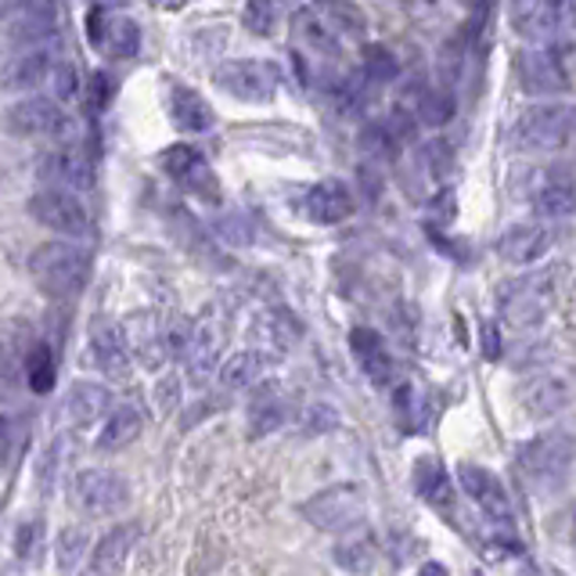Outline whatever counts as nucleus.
Here are the masks:
<instances>
[{
  "label": "nucleus",
  "mask_w": 576,
  "mask_h": 576,
  "mask_svg": "<svg viewBox=\"0 0 576 576\" xmlns=\"http://www.w3.org/2000/svg\"><path fill=\"white\" fill-rule=\"evenodd\" d=\"M576 457V440L569 432H544L519 451V473L536 494L558 490L566 483Z\"/></svg>",
  "instance_id": "f03ea898"
},
{
  "label": "nucleus",
  "mask_w": 576,
  "mask_h": 576,
  "mask_svg": "<svg viewBox=\"0 0 576 576\" xmlns=\"http://www.w3.org/2000/svg\"><path fill=\"white\" fill-rule=\"evenodd\" d=\"M278 84H281V73L274 62H259V58H234L224 62L217 69V87L224 95L248 101V104H264L278 95Z\"/></svg>",
  "instance_id": "6e6552de"
},
{
  "label": "nucleus",
  "mask_w": 576,
  "mask_h": 576,
  "mask_svg": "<svg viewBox=\"0 0 576 576\" xmlns=\"http://www.w3.org/2000/svg\"><path fill=\"white\" fill-rule=\"evenodd\" d=\"M155 8H166V11H177V8H185L188 0H152Z\"/></svg>",
  "instance_id": "3c124183"
},
{
  "label": "nucleus",
  "mask_w": 576,
  "mask_h": 576,
  "mask_svg": "<svg viewBox=\"0 0 576 576\" xmlns=\"http://www.w3.org/2000/svg\"><path fill=\"white\" fill-rule=\"evenodd\" d=\"M519 84L530 95H562L569 87L566 65L552 47H530L519 55Z\"/></svg>",
  "instance_id": "f3484780"
},
{
  "label": "nucleus",
  "mask_w": 576,
  "mask_h": 576,
  "mask_svg": "<svg viewBox=\"0 0 576 576\" xmlns=\"http://www.w3.org/2000/svg\"><path fill=\"white\" fill-rule=\"evenodd\" d=\"M361 58H364V76H368V80H375V84H392L400 76L397 55H392V51L383 47V44H368Z\"/></svg>",
  "instance_id": "e433bc0d"
},
{
  "label": "nucleus",
  "mask_w": 576,
  "mask_h": 576,
  "mask_svg": "<svg viewBox=\"0 0 576 576\" xmlns=\"http://www.w3.org/2000/svg\"><path fill=\"white\" fill-rule=\"evenodd\" d=\"M130 0H98V8H123Z\"/></svg>",
  "instance_id": "864d4df0"
},
{
  "label": "nucleus",
  "mask_w": 576,
  "mask_h": 576,
  "mask_svg": "<svg viewBox=\"0 0 576 576\" xmlns=\"http://www.w3.org/2000/svg\"><path fill=\"white\" fill-rule=\"evenodd\" d=\"M44 541V522L41 519H30L19 527V536H15V552L19 558H36V547Z\"/></svg>",
  "instance_id": "49530a36"
},
{
  "label": "nucleus",
  "mask_w": 576,
  "mask_h": 576,
  "mask_svg": "<svg viewBox=\"0 0 576 576\" xmlns=\"http://www.w3.org/2000/svg\"><path fill=\"white\" fill-rule=\"evenodd\" d=\"M512 25L530 41L552 44L576 33V0H512Z\"/></svg>",
  "instance_id": "423d86ee"
},
{
  "label": "nucleus",
  "mask_w": 576,
  "mask_h": 576,
  "mask_svg": "<svg viewBox=\"0 0 576 576\" xmlns=\"http://www.w3.org/2000/svg\"><path fill=\"white\" fill-rule=\"evenodd\" d=\"M112 408V392L98 386V383H76L69 392H65V422L73 429H87L95 425L101 414H109Z\"/></svg>",
  "instance_id": "b1692460"
},
{
  "label": "nucleus",
  "mask_w": 576,
  "mask_h": 576,
  "mask_svg": "<svg viewBox=\"0 0 576 576\" xmlns=\"http://www.w3.org/2000/svg\"><path fill=\"white\" fill-rule=\"evenodd\" d=\"M141 429H144L141 408H134V403H120V408L109 414V422H104L98 447L101 451H123L126 443H134L141 436Z\"/></svg>",
  "instance_id": "2f4dec72"
},
{
  "label": "nucleus",
  "mask_w": 576,
  "mask_h": 576,
  "mask_svg": "<svg viewBox=\"0 0 576 576\" xmlns=\"http://www.w3.org/2000/svg\"><path fill=\"white\" fill-rule=\"evenodd\" d=\"M19 440H22V418L15 411L0 408V462H11Z\"/></svg>",
  "instance_id": "a18cd8bd"
},
{
  "label": "nucleus",
  "mask_w": 576,
  "mask_h": 576,
  "mask_svg": "<svg viewBox=\"0 0 576 576\" xmlns=\"http://www.w3.org/2000/svg\"><path fill=\"white\" fill-rule=\"evenodd\" d=\"M303 209H307V217L313 220V224L335 228L353 213V195H350V188L343 185V180H321V185H313L307 191Z\"/></svg>",
  "instance_id": "aec40b11"
},
{
  "label": "nucleus",
  "mask_w": 576,
  "mask_h": 576,
  "mask_svg": "<svg viewBox=\"0 0 576 576\" xmlns=\"http://www.w3.org/2000/svg\"><path fill=\"white\" fill-rule=\"evenodd\" d=\"M552 307V274H530L512 285H505L501 292V318L512 329H536L547 318Z\"/></svg>",
  "instance_id": "9d476101"
},
{
  "label": "nucleus",
  "mask_w": 576,
  "mask_h": 576,
  "mask_svg": "<svg viewBox=\"0 0 576 576\" xmlns=\"http://www.w3.org/2000/svg\"><path fill=\"white\" fill-rule=\"evenodd\" d=\"M576 400V372L573 368H547L527 378V386L519 389V403L530 418H552L566 411Z\"/></svg>",
  "instance_id": "f8f14e48"
},
{
  "label": "nucleus",
  "mask_w": 576,
  "mask_h": 576,
  "mask_svg": "<svg viewBox=\"0 0 576 576\" xmlns=\"http://www.w3.org/2000/svg\"><path fill=\"white\" fill-rule=\"evenodd\" d=\"M414 490L425 497L432 508H443L451 512V501H454V487H451V476L436 457H418L414 465Z\"/></svg>",
  "instance_id": "c85d7f7f"
},
{
  "label": "nucleus",
  "mask_w": 576,
  "mask_h": 576,
  "mask_svg": "<svg viewBox=\"0 0 576 576\" xmlns=\"http://www.w3.org/2000/svg\"><path fill=\"white\" fill-rule=\"evenodd\" d=\"M4 123L15 137H73L76 123L65 115L58 98H19L15 104H8Z\"/></svg>",
  "instance_id": "0eeeda50"
},
{
  "label": "nucleus",
  "mask_w": 576,
  "mask_h": 576,
  "mask_svg": "<svg viewBox=\"0 0 576 576\" xmlns=\"http://www.w3.org/2000/svg\"><path fill=\"white\" fill-rule=\"evenodd\" d=\"M30 274L47 296L65 299V296H76L87 285L90 256H87V248H80L69 239L65 242H44L30 256Z\"/></svg>",
  "instance_id": "f257e3e1"
},
{
  "label": "nucleus",
  "mask_w": 576,
  "mask_h": 576,
  "mask_svg": "<svg viewBox=\"0 0 576 576\" xmlns=\"http://www.w3.org/2000/svg\"><path fill=\"white\" fill-rule=\"evenodd\" d=\"M163 166L166 174L180 180L188 191L202 195V199H217V177L213 169L206 166V159L195 148H188V144H174L166 155H163Z\"/></svg>",
  "instance_id": "6ab92c4d"
},
{
  "label": "nucleus",
  "mask_w": 576,
  "mask_h": 576,
  "mask_svg": "<svg viewBox=\"0 0 576 576\" xmlns=\"http://www.w3.org/2000/svg\"><path fill=\"white\" fill-rule=\"evenodd\" d=\"M87 36H90V44L101 47L104 55H112V58H134L137 47H141V30H137V22L126 19V15H115L112 8L90 11V19H87Z\"/></svg>",
  "instance_id": "4468645a"
},
{
  "label": "nucleus",
  "mask_w": 576,
  "mask_h": 576,
  "mask_svg": "<svg viewBox=\"0 0 576 576\" xmlns=\"http://www.w3.org/2000/svg\"><path fill=\"white\" fill-rule=\"evenodd\" d=\"M476 576H479V573H476Z\"/></svg>",
  "instance_id": "5fc2aeb1"
},
{
  "label": "nucleus",
  "mask_w": 576,
  "mask_h": 576,
  "mask_svg": "<svg viewBox=\"0 0 576 576\" xmlns=\"http://www.w3.org/2000/svg\"><path fill=\"white\" fill-rule=\"evenodd\" d=\"M267 372V353L259 350H239L220 364V386L224 389H248L256 386Z\"/></svg>",
  "instance_id": "7c9ffc66"
},
{
  "label": "nucleus",
  "mask_w": 576,
  "mask_h": 576,
  "mask_svg": "<svg viewBox=\"0 0 576 576\" xmlns=\"http://www.w3.org/2000/svg\"><path fill=\"white\" fill-rule=\"evenodd\" d=\"M418 576H447V569H443L440 562H425V566L418 569Z\"/></svg>",
  "instance_id": "8fccbe9b"
},
{
  "label": "nucleus",
  "mask_w": 576,
  "mask_h": 576,
  "mask_svg": "<svg viewBox=\"0 0 576 576\" xmlns=\"http://www.w3.org/2000/svg\"><path fill=\"white\" fill-rule=\"evenodd\" d=\"M55 41H58V8L51 0H33V4L11 8L0 19V51L44 47Z\"/></svg>",
  "instance_id": "20e7f679"
},
{
  "label": "nucleus",
  "mask_w": 576,
  "mask_h": 576,
  "mask_svg": "<svg viewBox=\"0 0 576 576\" xmlns=\"http://www.w3.org/2000/svg\"><path fill=\"white\" fill-rule=\"evenodd\" d=\"M130 339V353L144 364V368H159V364L169 357V346H166V332L159 329V321L152 313L137 318L130 329H123Z\"/></svg>",
  "instance_id": "a878e982"
},
{
  "label": "nucleus",
  "mask_w": 576,
  "mask_h": 576,
  "mask_svg": "<svg viewBox=\"0 0 576 576\" xmlns=\"http://www.w3.org/2000/svg\"><path fill=\"white\" fill-rule=\"evenodd\" d=\"M25 383L33 392H51L55 386V353L47 343H33L30 357H25Z\"/></svg>",
  "instance_id": "c9c22d12"
},
{
  "label": "nucleus",
  "mask_w": 576,
  "mask_h": 576,
  "mask_svg": "<svg viewBox=\"0 0 576 576\" xmlns=\"http://www.w3.org/2000/svg\"><path fill=\"white\" fill-rule=\"evenodd\" d=\"M321 15L332 22V30H343L350 36L364 33V15L346 0H321Z\"/></svg>",
  "instance_id": "79ce46f5"
},
{
  "label": "nucleus",
  "mask_w": 576,
  "mask_h": 576,
  "mask_svg": "<svg viewBox=\"0 0 576 576\" xmlns=\"http://www.w3.org/2000/svg\"><path fill=\"white\" fill-rule=\"evenodd\" d=\"M516 141L533 152H555L562 144L576 141V104L566 101L533 104V109L519 115Z\"/></svg>",
  "instance_id": "7ed1b4c3"
},
{
  "label": "nucleus",
  "mask_w": 576,
  "mask_h": 576,
  "mask_svg": "<svg viewBox=\"0 0 576 576\" xmlns=\"http://www.w3.org/2000/svg\"><path fill=\"white\" fill-rule=\"evenodd\" d=\"M457 479H462L465 494L473 497V501L494 522H505V527H512V519H516L512 501H508V494H505L501 483H497L494 473H487V468L476 465V462H462V465H457Z\"/></svg>",
  "instance_id": "dca6fc26"
},
{
  "label": "nucleus",
  "mask_w": 576,
  "mask_h": 576,
  "mask_svg": "<svg viewBox=\"0 0 576 576\" xmlns=\"http://www.w3.org/2000/svg\"><path fill=\"white\" fill-rule=\"evenodd\" d=\"M292 36L299 41V47H307L310 55L318 58H339V36L332 30V22L321 15V11L299 8L292 19Z\"/></svg>",
  "instance_id": "393cba45"
},
{
  "label": "nucleus",
  "mask_w": 576,
  "mask_h": 576,
  "mask_svg": "<svg viewBox=\"0 0 576 576\" xmlns=\"http://www.w3.org/2000/svg\"><path fill=\"white\" fill-rule=\"evenodd\" d=\"M288 418V403L281 397L278 386H264L256 389V397L248 400V436H267V432H278Z\"/></svg>",
  "instance_id": "cd10ccee"
},
{
  "label": "nucleus",
  "mask_w": 576,
  "mask_h": 576,
  "mask_svg": "<svg viewBox=\"0 0 576 576\" xmlns=\"http://www.w3.org/2000/svg\"><path fill=\"white\" fill-rule=\"evenodd\" d=\"M299 512H303V519H310L313 527L324 530V533H343V530L361 527L368 505H364L361 487H353V483H339V487L313 494Z\"/></svg>",
  "instance_id": "39448f33"
},
{
  "label": "nucleus",
  "mask_w": 576,
  "mask_h": 576,
  "mask_svg": "<svg viewBox=\"0 0 576 576\" xmlns=\"http://www.w3.org/2000/svg\"><path fill=\"white\" fill-rule=\"evenodd\" d=\"M350 350L361 361V368L372 375V383H386L389 378V353L383 346V335L372 329H353L350 332Z\"/></svg>",
  "instance_id": "473e14b6"
},
{
  "label": "nucleus",
  "mask_w": 576,
  "mask_h": 576,
  "mask_svg": "<svg viewBox=\"0 0 576 576\" xmlns=\"http://www.w3.org/2000/svg\"><path fill=\"white\" fill-rule=\"evenodd\" d=\"M169 115H174V123L185 130V134H206V130L213 126V109H209V101L191 87H174V95H169Z\"/></svg>",
  "instance_id": "bb28decb"
},
{
  "label": "nucleus",
  "mask_w": 576,
  "mask_h": 576,
  "mask_svg": "<svg viewBox=\"0 0 576 576\" xmlns=\"http://www.w3.org/2000/svg\"><path fill=\"white\" fill-rule=\"evenodd\" d=\"M30 217L41 228L62 234V239H84V234H90V213L73 191L41 188L30 199Z\"/></svg>",
  "instance_id": "9b49d317"
},
{
  "label": "nucleus",
  "mask_w": 576,
  "mask_h": 576,
  "mask_svg": "<svg viewBox=\"0 0 576 576\" xmlns=\"http://www.w3.org/2000/svg\"><path fill=\"white\" fill-rule=\"evenodd\" d=\"M217 357H220V335L209 329V324H195V335H191V346L185 353L188 361V372L195 383H206L209 372L217 368Z\"/></svg>",
  "instance_id": "f704fd0d"
},
{
  "label": "nucleus",
  "mask_w": 576,
  "mask_h": 576,
  "mask_svg": "<svg viewBox=\"0 0 576 576\" xmlns=\"http://www.w3.org/2000/svg\"><path fill=\"white\" fill-rule=\"evenodd\" d=\"M454 115V98L451 90H429V95L418 98V120H422L425 126H443L451 123Z\"/></svg>",
  "instance_id": "a19ab883"
},
{
  "label": "nucleus",
  "mask_w": 576,
  "mask_h": 576,
  "mask_svg": "<svg viewBox=\"0 0 576 576\" xmlns=\"http://www.w3.org/2000/svg\"><path fill=\"white\" fill-rule=\"evenodd\" d=\"M84 555H87V530L84 527L62 530V536H58V569L73 573L76 562H80Z\"/></svg>",
  "instance_id": "37998d69"
},
{
  "label": "nucleus",
  "mask_w": 576,
  "mask_h": 576,
  "mask_svg": "<svg viewBox=\"0 0 576 576\" xmlns=\"http://www.w3.org/2000/svg\"><path fill=\"white\" fill-rule=\"evenodd\" d=\"M361 152L368 155L372 163L386 166L397 159V137H392L389 126L372 123V126H364V134H361Z\"/></svg>",
  "instance_id": "4c0bfd02"
},
{
  "label": "nucleus",
  "mask_w": 576,
  "mask_h": 576,
  "mask_svg": "<svg viewBox=\"0 0 576 576\" xmlns=\"http://www.w3.org/2000/svg\"><path fill=\"white\" fill-rule=\"evenodd\" d=\"M375 558H378V547L368 530H357L353 536H343V541L335 544V562L353 576H368L375 569Z\"/></svg>",
  "instance_id": "72a5a7b5"
},
{
  "label": "nucleus",
  "mask_w": 576,
  "mask_h": 576,
  "mask_svg": "<svg viewBox=\"0 0 576 576\" xmlns=\"http://www.w3.org/2000/svg\"><path fill=\"white\" fill-rule=\"evenodd\" d=\"M126 501H130V487L120 473L84 468V473L73 479V505L90 519H109L115 512H123Z\"/></svg>",
  "instance_id": "1a4fd4ad"
},
{
  "label": "nucleus",
  "mask_w": 576,
  "mask_h": 576,
  "mask_svg": "<svg viewBox=\"0 0 576 576\" xmlns=\"http://www.w3.org/2000/svg\"><path fill=\"white\" fill-rule=\"evenodd\" d=\"M533 209L544 220H566L576 213V177L566 166L544 169L533 188Z\"/></svg>",
  "instance_id": "a211bd4d"
},
{
  "label": "nucleus",
  "mask_w": 576,
  "mask_h": 576,
  "mask_svg": "<svg viewBox=\"0 0 576 576\" xmlns=\"http://www.w3.org/2000/svg\"><path fill=\"white\" fill-rule=\"evenodd\" d=\"M112 98V84H109V76L104 73H90L87 76V104L90 109H104Z\"/></svg>",
  "instance_id": "de8ad7c7"
},
{
  "label": "nucleus",
  "mask_w": 576,
  "mask_h": 576,
  "mask_svg": "<svg viewBox=\"0 0 576 576\" xmlns=\"http://www.w3.org/2000/svg\"><path fill=\"white\" fill-rule=\"evenodd\" d=\"M137 533L141 530L134 527V522H123V527L104 533L95 552H90V566L84 576H120L126 566L130 547H134V541H137Z\"/></svg>",
  "instance_id": "4be33fe9"
},
{
  "label": "nucleus",
  "mask_w": 576,
  "mask_h": 576,
  "mask_svg": "<svg viewBox=\"0 0 576 576\" xmlns=\"http://www.w3.org/2000/svg\"><path fill=\"white\" fill-rule=\"evenodd\" d=\"M47 84H51V95H55L58 101H69L76 90H80V76H76L73 62H55V69H51Z\"/></svg>",
  "instance_id": "c03bdc74"
},
{
  "label": "nucleus",
  "mask_w": 576,
  "mask_h": 576,
  "mask_svg": "<svg viewBox=\"0 0 576 576\" xmlns=\"http://www.w3.org/2000/svg\"><path fill=\"white\" fill-rule=\"evenodd\" d=\"M90 357H95V364L109 378H126L130 357H134L126 332L115 329V324H98L95 335H90Z\"/></svg>",
  "instance_id": "5701e85b"
},
{
  "label": "nucleus",
  "mask_w": 576,
  "mask_h": 576,
  "mask_svg": "<svg viewBox=\"0 0 576 576\" xmlns=\"http://www.w3.org/2000/svg\"><path fill=\"white\" fill-rule=\"evenodd\" d=\"M547 248H552V231L544 224H516L501 234V242H497L501 259H508V264H516V267L536 264Z\"/></svg>",
  "instance_id": "412c9836"
},
{
  "label": "nucleus",
  "mask_w": 576,
  "mask_h": 576,
  "mask_svg": "<svg viewBox=\"0 0 576 576\" xmlns=\"http://www.w3.org/2000/svg\"><path fill=\"white\" fill-rule=\"evenodd\" d=\"M483 353H487L490 361H497V353H501V339H497L494 324H483Z\"/></svg>",
  "instance_id": "09e8293b"
},
{
  "label": "nucleus",
  "mask_w": 576,
  "mask_h": 576,
  "mask_svg": "<svg viewBox=\"0 0 576 576\" xmlns=\"http://www.w3.org/2000/svg\"><path fill=\"white\" fill-rule=\"evenodd\" d=\"M36 180H41V188L80 195L90 185V163L73 144H55V148H47L41 159H36Z\"/></svg>",
  "instance_id": "ddd939ff"
},
{
  "label": "nucleus",
  "mask_w": 576,
  "mask_h": 576,
  "mask_svg": "<svg viewBox=\"0 0 576 576\" xmlns=\"http://www.w3.org/2000/svg\"><path fill=\"white\" fill-rule=\"evenodd\" d=\"M55 62H58L55 44L4 51V58H0V87L4 90H30V87L47 80L51 69H55Z\"/></svg>",
  "instance_id": "2eb2a0df"
},
{
  "label": "nucleus",
  "mask_w": 576,
  "mask_h": 576,
  "mask_svg": "<svg viewBox=\"0 0 576 576\" xmlns=\"http://www.w3.org/2000/svg\"><path fill=\"white\" fill-rule=\"evenodd\" d=\"M33 350V339L19 324L0 329V383H19L25 378V357Z\"/></svg>",
  "instance_id": "c756f323"
},
{
  "label": "nucleus",
  "mask_w": 576,
  "mask_h": 576,
  "mask_svg": "<svg viewBox=\"0 0 576 576\" xmlns=\"http://www.w3.org/2000/svg\"><path fill=\"white\" fill-rule=\"evenodd\" d=\"M22 4H33V0H0V11H11V8H22Z\"/></svg>",
  "instance_id": "603ef678"
},
{
  "label": "nucleus",
  "mask_w": 576,
  "mask_h": 576,
  "mask_svg": "<svg viewBox=\"0 0 576 576\" xmlns=\"http://www.w3.org/2000/svg\"><path fill=\"white\" fill-rule=\"evenodd\" d=\"M278 0H245L242 22L253 36H270L278 30Z\"/></svg>",
  "instance_id": "58836bf2"
},
{
  "label": "nucleus",
  "mask_w": 576,
  "mask_h": 576,
  "mask_svg": "<svg viewBox=\"0 0 576 576\" xmlns=\"http://www.w3.org/2000/svg\"><path fill=\"white\" fill-rule=\"evenodd\" d=\"M259 332H264V339L274 350H288L299 339V324L288 318L285 310H270L259 318Z\"/></svg>",
  "instance_id": "ea45409f"
}]
</instances>
